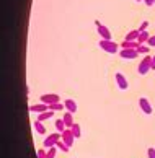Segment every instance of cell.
Segmentation results:
<instances>
[{"label": "cell", "instance_id": "obj_14", "mask_svg": "<svg viewBox=\"0 0 155 158\" xmlns=\"http://www.w3.org/2000/svg\"><path fill=\"white\" fill-rule=\"evenodd\" d=\"M54 118V111H44V113H41V114H38V121H46V119H52Z\"/></svg>", "mask_w": 155, "mask_h": 158}, {"label": "cell", "instance_id": "obj_2", "mask_svg": "<svg viewBox=\"0 0 155 158\" xmlns=\"http://www.w3.org/2000/svg\"><path fill=\"white\" fill-rule=\"evenodd\" d=\"M100 49H103L105 52H108V54H116L118 52V44L114 43V41H106V39H101L100 43Z\"/></svg>", "mask_w": 155, "mask_h": 158}, {"label": "cell", "instance_id": "obj_22", "mask_svg": "<svg viewBox=\"0 0 155 158\" xmlns=\"http://www.w3.org/2000/svg\"><path fill=\"white\" fill-rule=\"evenodd\" d=\"M152 48L150 46H147V44H140V46H137V52L139 54H149V51H150Z\"/></svg>", "mask_w": 155, "mask_h": 158}, {"label": "cell", "instance_id": "obj_19", "mask_svg": "<svg viewBox=\"0 0 155 158\" xmlns=\"http://www.w3.org/2000/svg\"><path fill=\"white\" fill-rule=\"evenodd\" d=\"M56 129H57V132H61V134L65 131V129H67V127H65L64 119H56Z\"/></svg>", "mask_w": 155, "mask_h": 158}, {"label": "cell", "instance_id": "obj_17", "mask_svg": "<svg viewBox=\"0 0 155 158\" xmlns=\"http://www.w3.org/2000/svg\"><path fill=\"white\" fill-rule=\"evenodd\" d=\"M137 46H139V44H137L136 41H123V43H121L123 49H137Z\"/></svg>", "mask_w": 155, "mask_h": 158}, {"label": "cell", "instance_id": "obj_15", "mask_svg": "<svg viewBox=\"0 0 155 158\" xmlns=\"http://www.w3.org/2000/svg\"><path fill=\"white\" fill-rule=\"evenodd\" d=\"M149 38H150V34H149V31H142L140 34H139V38H137V44H147V41H149Z\"/></svg>", "mask_w": 155, "mask_h": 158}, {"label": "cell", "instance_id": "obj_7", "mask_svg": "<svg viewBox=\"0 0 155 158\" xmlns=\"http://www.w3.org/2000/svg\"><path fill=\"white\" fill-rule=\"evenodd\" d=\"M139 108L142 109L144 114H152L153 113V108H152V104L147 98H139Z\"/></svg>", "mask_w": 155, "mask_h": 158}, {"label": "cell", "instance_id": "obj_10", "mask_svg": "<svg viewBox=\"0 0 155 158\" xmlns=\"http://www.w3.org/2000/svg\"><path fill=\"white\" fill-rule=\"evenodd\" d=\"M62 140L69 145V147H72V145H74V140H75V135H74L72 129H65V131L62 132Z\"/></svg>", "mask_w": 155, "mask_h": 158}, {"label": "cell", "instance_id": "obj_8", "mask_svg": "<svg viewBox=\"0 0 155 158\" xmlns=\"http://www.w3.org/2000/svg\"><path fill=\"white\" fill-rule=\"evenodd\" d=\"M28 109H29V113L41 114V113H44V111H49V104H46V103H38V104H31V106H29Z\"/></svg>", "mask_w": 155, "mask_h": 158}, {"label": "cell", "instance_id": "obj_16", "mask_svg": "<svg viewBox=\"0 0 155 158\" xmlns=\"http://www.w3.org/2000/svg\"><path fill=\"white\" fill-rule=\"evenodd\" d=\"M139 34H140V31H139V30L129 31V33L126 34V38H124V41H136V43H137V38H139Z\"/></svg>", "mask_w": 155, "mask_h": 158}, {"label": "cell", "instance_id": "obj_23", "mask_svg": "<svg viewBox=\"0 0 155 158\" xmlns=\"http://www.w3.org/2000/svg\"><path fill=\"white\" fill-rule=\"evenodd\" d=\"M56 155H57V147L47 148V156L46 158H56Z\"/></svg>", "mask_w": 155, "mask_h": 158}, {"label": "cell", "instance_id": "obj_3", "mask_svg": "<svg viewBox=\"0 0 155 158\" xmlns=\"http://www.w3.org/2000/svg\"><path fill=\"white\" fill-rule=\"evenodd\" d=\"M150 62H152V57L150 56H147V57H144L140 62H139V65H137V73L139 75H145V73H149L150 72Z\"/></svg>", "mask_w": 155, "mask_h": 158}, {"label": "cell", "instance_id": "obj_5", "mask_svg": "<svg viewBox=\"0 0 155 158\" xmlns=\"http://www.w3.org/2000/svg\"><path fill=\"white\" fill-rule=\"evenodd\" d=\"M61 98H59L57 93H44L41 95V103H46V104H54V103H59Z\"/></svg>", "mask_w": 155, "mask_h": 158}, {"label": "cell", "instance_id": "obj_12", "mask_svg": "<svg viewBox=\"0 0 155 158\" xmlns=\"http://www.w3.org/2000/svg\"><path fill=\"white\" fill-rule=\"evenodd\" d=\"M62 119H64L65 127H67V129H70V127H72V126L75 124V122H74V114H72V113H69V111L62 116Z\"/></svg>", "mask_w": 155, "mask_h": 158}, {"label": "cell", "instance_id": "obj_4", "mask_svg": "<svg viewBox=\"0 0 155 158\" xmlns=\"http://www.w3.org/2000/svg\"><path fill=\"white\" fill-rule=\"evenodd\" d=\"M95 25H97V31H98V34H100V38L101 39H106V41H111V31H110V28L108 26H105L103 23H100L98 20L95 21Z\"/></svg>", "mask_w": 155, "mask_h": 158}, {"label": "cell", "instance_id": "obj_6", "mask_svg": "<svg viewBox=\"0 0 155 158\" xmlns=\"http://www.w3.org/2000/svg\"><path fill=\"white\" fill-rule=\"evenodd\" d=\"M137 56H139L137 49H121L119 51V57H121V59L132 60V59H137Z\"/></svg>", "mask_w": 155, "mask_h": 158}, {"label": "cell", "instance_id": "obj_24", "mask_svg": "<svg viewBox=\"0 0 155 158\" xmlns=\"http://www.w3.org/2000/svg\"><path fill=\"white\" fill-rule=\"evenodd\" d=\"M36 156H38V158H46V156H47V152H46L44 148H39V150L36 152Z\"/></svg>", "mask_w": 155, "mask_h": 158}, {"label": "cell", "instance_id": "obj_21", "mask_svg": "<svg viewBox=\"0 0 155 158\" xmlns=\"http://www.w3.org/2000/svg\"><path fill=\"white\" fill-rule=\"evenodd\" d=\"M49 109L56 113V111H62V109H65V106H64V103L59 101V103H54V104H49Z\"/></svg>", "mask_w": 155, "mask_h": 158}, {"label": "cell", "instance_id": "obj_20", "mask_svg": "<svg viewBox=\"0 0 155 158\" xmlns=\"http://www.w3.org/2000/svg\"><path fill=\"white\" fill-rule=\"evenodd\" d=\"M70 129H72V132H74L75 139H79V137L82 135V127H80V124H77V122H75V124L70 127Z\"/></svg>", "mask_w": 155, "mask_h": 158}, {"label": "cell", "instance_id": "obj_28", "mask_svg": "<svg viewBox=\"0 0 155 158\" xmlns=\"http://www.w3.org/2000/svg\"><path fill=\"white\" fill-rule=\"evenodd\" d=\"M144 3L147 7H152V5H155V0H144Z\"/></svg>", "mask_w": 155, "mask_h": 158}, {"label": "cell", "instance_id": "obj_11", "mask_svg": "<svg viewBox=\"0 0 155 158\" xmlns=\"http://www.w3.org/2000/svg\"><path fill=\"white\" fill-rule=\"evenodd\" d=\"M64 106H65V109H67L69 113H72V114L77 113V103L74 101V99H65V101H64Z\"/></svg>", "mask_w": 155, "mask_h": 158}, {"label": "cell", "instance_id": "obj_25", "mask_svg": "<svg viewBox=\"0 0 155 158\" xmlns=\"http://www.w3.org/2000/svg\"><path fill=\"white\" fill-rule=\"evenodd\" d=\"M147 28H149V21H142V23H140V26L137 28V30L142 33V31H147Z\"/></svg>", "mask_w": 155, "mask_h": 158}, {"label": "cell", "instance_id": "obj_9", "mask_svg": "<svg viewBox=\"0 0 155 158\" xmlns=\"http://www.w3.org/2000/svg\"><path fill=\"white\" fill-rule=\"evenodd\" d=\"M114 78H116V83H118V86H119V90H127L129 88V81H127V78L124 77L123 73H116L114 75Z\"/></svg>", "mask_w": 155, "mask_h": 158}, {"label": "cell", "instance_id": "obj_29", "mask_svg": "<svg viewBox=\"0 0 155 158\" xmlns=\"http://www.w3.org/2000/svg\"><path fill=\"white\" fill-rule=\"evenodd\" d=\"M150 69L155 70V56H152V62H150Z\"/></svg>", "mask_w": 155, "mask_h": 158}, {"label": "cell", "instance_id": "obj_18", "mask_svg": "<svg viewBox=\"0 0 155 158\" xmlns=\"http://www.w3.org/2000/svg\"><path fill=\"white\" fill-rule=\"evenodd\" d=\"M56 147H57L59 150H61V152H64V153H67V152L70 150V147H69V145L64 142L62 139H61V140H59V142H57V145H56Z\"/></svg>", "mask_w": 155, "mask_h": 158}, {"label": "cell", "instance_id": "obj_30", "mask_svg": "<svg viewBox=\"0 0 155 158\" xmlns=\"http://www.w3.org/2000/svg\"><path fill=\"white\" fill-rule=\"evenodd\" d=\"M136 2H144V0H136Z\"/></svg>", "mask_w": 155, "mask_h": 158}, {"label": "cell", "instance_id": "obj_13", "mask_svg": "<svg viewBox=\"0 0 155 158\" xmlns=\"http://www.w3.org/2000/svg\"><path fill=\"white\" fill-rule=\"evenodd\" d=\"M33 126H34V131H36V132L39 134V135H44V134L47 132V131H46V127L43 126V122L38 121V119L34 121V124H33Z\"/></svg>", "mask_w": 155, "mask_h": 158}, {"label": "cell", "instance_id": "obj_26", "mask_svg": "<svg viewBox=\"0 0 155 158\" xmlns=\"http://www.w3.org/2000/svg\"><path fill=\"white\" fill-rule=\"evenodd\" d=\"M147 46H150V48H155V34L149 38V41H147Z\"/></svg>", "mask_w": 155, "mask_h": 158}, {"label": "cell", "instance_id": "obj_1", "mask_svg": "<svg viewBox=\"0 0 155 158\" xmlns=\"http://www.w3.org/2000/svg\"><path fill=\"white\" fill-rule=\"evenodd\" d=\"M62 139V134L61 132H54V134H49L46 139H44V142H43V145H44V148L47 150V148H51V147H56L57 145V142Z\"/></svg>", "mask_w": 155, "mask_h": 158}, {"label": "cell", "instance_id": "obj_27", "mask_svg": "<svg viewBox=\"0 0 155 158\" xmlns=\"http://www.w3.org/2000/svg\"><path fill=\"white\" fill-rule=\"evenodd\" d=\"M147 156L149 158H155V148L153 147H150V148L147 150Z\"/></svg>", "mask_w": 155, "mask_h": 158}]
</instances>
